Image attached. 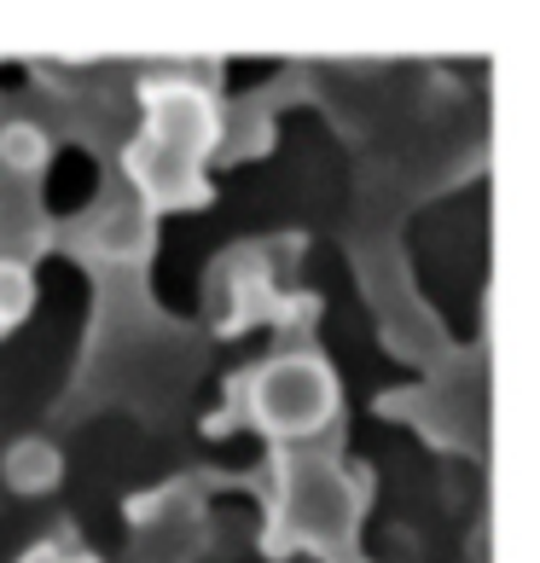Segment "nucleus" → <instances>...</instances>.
<instances>
[{"label":"nucleus","mask_w":540,"mask_h":563,"mask_svg":"<svg viewBox=\"0 0 540 563\" xmlns=\"http://www.w3.org/2000/svg\"><path fill=\"white\" fill-rule=\"evenodd\" d=\"M7 157L12 163H41V134H24V129L7 134Z\"/></svg>","instance_id":"nucleus-1"}]
</instances>
